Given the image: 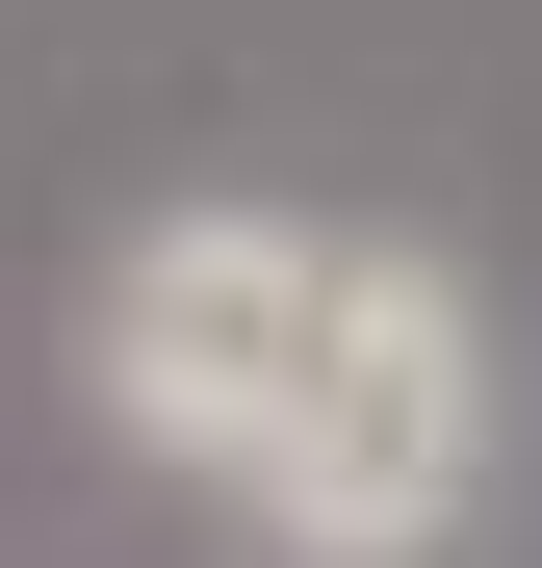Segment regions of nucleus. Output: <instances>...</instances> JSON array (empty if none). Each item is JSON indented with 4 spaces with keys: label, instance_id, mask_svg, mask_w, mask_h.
<instances>
[{
    "label": "nucleus",
    "instance_id": "obj_1",
    "mask_svg": "<svg viewBox=\"0 0 542 568\" xmlns=\"http://www.w3.org/2000/svg\"><path fill=\"white\" fill-rule=\"evenodd\" d=\"M78 414L155 491H207L258 568H466L491 465H517V362L439 233L181 181L78 284Z\"/></svg>",
    "mask_w": 542,
    "mask_h": 568
}]
</instances>
